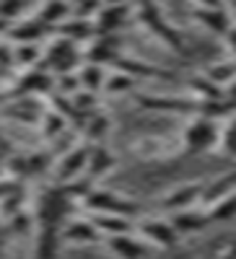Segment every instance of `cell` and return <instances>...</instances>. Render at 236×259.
Segmentation results:
<instances>
[{
  "mask_svg": "<svg viewBox=\"0 0 236 259\" xmlns=\"http://www.w3.org/2000/svg\"><path fill=\"white\" fill-rule=\"evenodd\" d=\"M135 233L148 246L156 249H171L182 241L174 226L169 223V218H143L140 223H135Z\"/></svg>",
  "mask_w": 236,
  "mask_h": 259,
  "instance_id": "8992f818",
  "label": "cell"
},
{
  "mask_svg": "<svg viewBox=\"0 0 236 259\" xmlns=\"http://www.w3.org/2000/svg\"><path fill=\"white\" fill-rule=\"evenodd\" d=\"M226 99H228V101L236 106V80H233L231 85H226Z\"/></svg>",
  "mask_w": 236,
  "mask_h": 259,
  "instance_id": "8d00e7d4",
  "label": "cell"
},
{
  "mask_svg": "<svg viewBox=\"0 0 236 259\" xmlns=\"http://www.w3.org/2000/svg\"><path fill=\"white\" fill-rule=\"evenodd\" d=\"M127 18H130V3L120 0V3L101 6V11H99L91 21H94L96 36H114Z\"/></svg>",
  "mask_w": 236,
  "mask_h": 259,
  "instance_id": "30bf717a",
  "label": "cell"
},
{
  "mask_svg": "<svg viewBox=\"0 0 236 259\" xmlns=\"http://www.w3.org/2000/svg\"><path fill=\"white\" fill-rule=\"evenodd\" d=\"M205 78L210 83L221 85V89H226V85H231L236 80V60H226V62H216L210 65V68L205 70Z\"/></svg>",
  "mask_w": 236,
  "mask_h": 259,
  "instance_id": "4316f807",
  "label": "cell"
},
{
  "mask_svg": "<svg viewBox=\"0 0 236 259\" xmlns=\"http://www.w3.org/2000/svg\"><path fill=\"white\" fill-rule=\"evenodd\" d=\"M203 189H205L203 182H184L174 189H169L161 197V210L171 215V212H179L187 207H198V202H203Z\"/></svg>",
  "mask_w": 236,
  "mask_h": 259,
  "instance_id": "ba28073f",
  "label": "cell"
},
{
  "mask_svg": "<svg viewBox=\"0 0 236 259\" xmlns=\"http://www.w3.org/2000/svg\"><path fill=\"white\" fill-rule=\"evenodd\" d=\"M228 158H236V114L228 117L226 127L221 130V145H218Z\"/></svg>",
  "mask_w": 236,
  "mask_h": 259,
  "instance_id": "1f68e13d",
  "label": "cell"
},
{
  "mask_svg": "<svg viewBox=\"0 0 236 259\" xmlns=\"http://www.w3.org/2000/svg\"><path fill=\"white\" fill-rule=\"evenodd\" d=\"M89 153H91L89 143H73L65 153H60V158L55 163V184H68V182L83 177L86 166H89Z\"/></svg>",
  "mask_w": 236,
  "mask_h": 259,
  "instance_id": "5b68a950",
  "label": "cell"
},
{
  "mask_svg": "<svg viewBox=\"0 0 236 259\" xmlns=\"http://www.w3.org/2000/svg\"><path fill=\"white\" fill-rule=\"evenodd\" d=\"M198 3V8H218V6H223V0H195Z\"/></svg>",
  "mask_w": 236,
  "mask_h": 259,
  "instance_id": "d590c367",
  "label": "cell"
},
{
  "mask_svg": "<svg viewBox=\"0 0 236 259\" xmlns=\"http://www.w3.org/2000/svg\"><path fill=\"white\" fill-rule=\"evenodd\" d=\"M182 145L187 153H210L221 145V127L205 119V117H195L182 133Z\"/></svg>",
  "mask_w": 236,
  "mask_h": 259,
  "instance_id": "3957f363",
  "label": "cell"
},
{
  "mask_svg": "<svg viewBox=\"0 0 236 259\" xmlns=\"http://www.w3.org/2000/svg\"><path fill=\"white\" fill-rule=\"evenodd\" d=\"M60 36L70 39L73 45H81V41H89V39H96V29H94V21L91 18H68L60 29Z\"/></svg>",
  "mask_w": 236,
  "mask_h": 259,
  "instance_id": "7402d4cb",
  "label": "cell"
},
{
  "mask_svg": "<svg viewBox=\"0 0 236 259\" xmlns=\"http://www.w3.org/2000/svg\"><path fill=\"white\" fill-rule=\"evenodd\" d=\"M78 62H81L78 45H73L70 39L60 36V34L50 41L45 55H42V68L50 70V73H57V75L78 73Z\"/></svg>",
  "mask_w": 236,
  "mask_h": 259,
  "instance_id": "277c9868",
  "label": "cell"
},
{
  "mask_svg": "<svg viewBox=\"0 0 236 259\" xmlns=\"http://www.w3.org/2000/svg\"><path fill=\"white\" fill-rule=\"evenodd\" d=\"M133 85H135V78L133 75H127V73H109L106 75V83H104V94H109V96H117V94H127V91H133Z\"/></svg>",
  "mask_w": 236,
  "mask_h": 259,
  "instance_id": "4dcf8cb0",
  "label": "cell"
},
{
  "mask_svg": "<svg viewBox=\"0 0 236 259\" xmlns=\"http://www.w3.org/2000/svg\"><path fill=\"white\" fill-rule=\"evenodd\" d=\"M117 166V158H114V153L106 145H91V153H89V166H86V177H89L91 182H96V179H101V177H106L109 171Z\"/></svg>",
  "mask_w": 236,
  "mask_h": 259,
  "instance_id": "e0dca14e",
  "label": "cell"
},
{
  "mask_svg": "<svg viewBox=\"0 0 236 259\" xmlns=\"http://www.w3.org/2000/svg\"><path fill=\"white\" fill-rule=\"evenodd\" d=\"M8 65H13V47L0 45V68H8Z\"/></svg>",
  "mask_w": 236,
  "mask_h": 259,
  "instance_id": "d6a6232c",
  "label": "cell"
},
{
  "mask_svg": "<svg viewBox=\"0 0 236 259\" xmlns=\"http://www.w3.org/2000/svg\"><path fill=\"white\" fill-rule=\"evenodd\" d=\"M36 18L50 29H60L70 18V6L68 0H45L36 11Z\"/></svg>",
  "mask_w": 236,
  "mask_h": 259,
  "instance_id": "d6986e66",
  "label": "cell"
},
{
  "mask_svg": "<svg viewBox=\"0 0 236 259\" xmlns=\"http://www.w3.org/2000/svg\"><path fill=\"white\" fill-rule=\"evenodd\" d=\"M89 218L94 221V226L99 228V233L104 236V239H109V236H122V233H135L133 218L106 215V212H89Z\"/></svg>",
  "mask_w": 236,
  "mask_h": 259,
  "instance_id": "ac0fdd59",
  "label": "cell"
},
{
  "mask_svg": "<svg viewBox=\"0 0 236 259\" xmlns=\"http://www.w3.org/2000/svg\"><path fill=\"white\" fill-rule=\"evenodd\" d=\"M73 197L65 192V187H50L42 192V197L36 202V212H34V221L36 228H62L70 221V210H73Z\"/></svg>",
  "mask_w": 236,
  "mask_h": 259,
  "instance_id": "6da1fadb",
  "label": "cell"
},
{
  "mask_svg": "<svg viewBox=\"0 0 236 259\" xmlns=\"http://www.w3.org/2000/svg\"><path fill=\"white\" fill-rule=\"evenodd\" d=\"M125 3H130V6H145V3H153V0H125Z\"/></svg>",
  "mask_w": 236,
  "mask_h": 259,
  "instance_id": "74e56055",
  "label": "cell"
},
{
  "mask_svg": "<svg viewBox=\"0 0 236 259\" xmlns=\"http://www.w3.org/2000/svg\"><path fill=\"white\" fill-rule=\"evenodd\" d=\"M83 57H86V62H96V65H104V68L106 65H114L122 57L117 36H96Z\"/></svg>",
  "mask_w": 236,
  "mask_h": 259,
  "instance_id": "9a60e30c",
  "label": "cell"
},
{
  "mask_svg": "<svg viewBox=\"0 0 236 259\" xmlns=\"http://www.w3.org/2000/svg\"><path fill=\"white\" fill-rule=\"evenodd\" d=\"M226 45H228V50L233 52V60H236V26L226 34Z\"/></svg>",
  "mask_w": 236,
  "mask_h": 259,
  "instance_id": "e575fe53",
  "label": "cell"
},
{
  "mask_svg": "<svg viewBox=\"0 0 236 259\" xmlns=\"http://www.w3.org/2000/svg\"><path fill=\"white\" fill-rule=\"evenodd\" d=\"M236 192V171H228V174H221L216 177L210 184H205L203 189V205H213V202H218L221 197H226V194Z\"/></svg>",
  "mask_w": 236,
  "mask_h": 259,
  "instance_id": "603a6c76",
  "label": "cell"
},
{
  "mask_svg": "<svg viewBox=\"0 0 236 259\" xmlns=\"http://www.w3.org/2000/svg\"><path fill=\"white\" fill-rule=\"evenodd\" d=\"M47 34H50V26H45L36 16L34 18H21L8 29V39L13 45H39Z\"/></svg>",
  "mask_w": 236,
  "mask_h": 259,
  "instance_id": "5bb4252c",
  "label": "cell"
},
{
  "mask_svg": "<svg viewBox=\"0 0 236 259\" xmlns=\"http://www.w3.org/2000/svg\"><path fill=\"white\" fill-rule=\"evenodd\" d=\"M143 109L171 112V114H198L200 99H179V96H138Z\"/></svg>",
  "mask_w": 236,
  "mask_h": 259,
  "instance_id": "7c38bea8",
  "label": "cell"
},
{
  "mask_svg": "<svg viewBox=\"0 0 236 259\" xmlns=\"http://www.w3.org/2000/svg\"><path fill=\"white\" fill-rule=\"evenodd\" d=\"M104 244L114 259H145V254H148V244L138 233L109 236V239H104Z\"/></svg>",
  "mask_w": 236,
  "mask_h": 259,
  "instance_id": "4fadbf2b",
  "label": "cell"
},
{
  "mask_svg": "<svg viewBox=\"0 0 236 259\" xmlns=\"http://www.w3.org/2000/svg\"><path fill=\"white\" fill-rule=\"evenodd\" d=\"M213 259H236V244H228V246L218 249Z\"/></svg>",
  "mask_w": 236,
  "mask_h": 259,
  "instance_id": "836d02e7",
  "label": "cell"
},
{
  "mask_svg": "<svg viewBox=\"0 0 236 259\" xmlns=\"http://www.w3.org/2000/svg\"><path fill=\"white\" fill-rule=\"evenodd\" d=\"M195 21H198V24H203L208 31L223 36V39L233 29V21H231V13L226 11V6H218V8H198L195 11Z\"/></svg>",
  "mask_w": 236,
  "mask_h": 259,
  "instance_id": "2e32d148",
  "label": "cell"
},
{
  "mask_svg": "<svg viewBox=\"0 0 236 259\" xmlns=\"http://www.w3.org/2000/svg\"><path fill=\"white\" fill-rule=\"evenodd\" d=\"M106 68L96 62H83L78 68V80H81V91H104V83H106Z\"/></svg>",
  "mask_w": 236,
  "mask_h": 259,
  "instance_id": "cb8c5ba5",
  "label": "cell"
},
{
  "mask_svg": "<svg viewBox=\"0 0 236 259\" xmlns=\"http://www.w3.org/2000/svg\"><path fill=\"white\" fill-rule=\"evenodd\" d=\"M34 6V0H0V21L16 24L24 18V13Z\"/></svg>",
  "mask_w": 236,
  "mask_h": 259,
  "instance_id": "f1b7e54d",
  "label": "cell"
},
{
  "mask_svg": "<svg viewBox=\"0 0 236 259\" xmlns=\"http://www.w3.org/2000/svg\"><path fill=\"white\" fill-rule=\"evenodd\" d=\"M109 127H112V122H109V117H106V114H101V112L89 114V119H86V124H83V133H86L89 145H99L101 138L109 133Z\"/></svg>",
  "mask_w": 236,
  "mask_h": 259,
  "instance_id": "484cf974",
  "label": "cell"
},
{
  "mask_svg": "<svg viewBox=\"0 0 236 259\" xmlns=\"http://www.w3.org/2000/svg\"><path fill=\"white\" fill-rule=\"evenodd\" d=\"M36 62H42L39 45H16L13 47V65H21V68L31 70Z\"/></svg>",
  "mask_w": 236,
  "mask_h": 259,
  "instance_id": "f546056e",
  "label": "cell"
},
{
  "mask_svg": "<svg viewBox=\"0 0 236 259\" xmlns=\"http://www.w3.org/2000/svg\"><path fill=\"white\" fill-rule=\"evenodd\" d=\"M166 218H169L171 226H174V231L179 233V239H184V236H195V233L205 231L208 226H213L205 207H187V210L166 215Z\"/></svg>",
  "mask_w": 236,
  "mask_h": 259,
  "instance_id": "8fae6325",
  "label": "cell"
},
{
  "mask_svg": "<svg viewBox=\"0 0 236 259\" xmlns=\"http://www.w3.org/2000/svg\"><path fill=\"white\" fill-rule=\"evenodd\" d=\"M89 212H106V215H122V218H138L140 205L125 194H117L112 189H99L94 187L81 202Z\"/></svg>",
  "mask_w": 236,
  "mask_h": 259,
  "instance_id": "7a4b0ae2",
  "label": "cell"
},
{
  "mask_svg": "<svg viewBox=\"0 0 236 259\" xmlns=\"http://www.w3.org/2000/svg\"><path fill=\"white\" fill-rule=\"evenodd\" d=\"M210 223H233L236 221V192L221 197L218 202H213L205 207Z\"/></svg>",
  "mask_w": 236,
  "mask_h": 259,
  "instance_id": "d4e9b609",
  "label": "cell"
},
{
  "mask_svg": "<svg viewBox=\"0 0 236 259\" xmlns=\"http://www.w3.org/2000/svg\"><path fill=\"white\" fill-rule=\"evenodd\" d=\"M60 228H36L34 241V259H57L60 251Z\"/></svg>",
  "mask_w": 236,
  "mask_h": 259,
  "instance_id": "44dd1931",
  "label": "cell"
},
{
  "mask_svg": "<svg viewBox=\"0 0 236 259\" xmlns=\"http://www.w3.org/2000/svg\"><path fill=\"white\" fill-rule=\"evenodd\" d=\"M65 130H68V119L60 112H45L42 114V135L45 138L57 140V138L65 135Z\"/></svg>",
  "mask_w": 236,
  "mask_h": 259,
  "instance_id": "83f0119b",
  "label": "cell"
},
{
  "mask_svg": "<svg viewBox=\"0 0 236 259\" xmlns=\"http://www.w3.org/2000/svg\"><path fill=\"white\" fill-rule=\"evenodd\" d=\"M55 89V78L50 70L39 68V70H26L24 78L18 80V91L21 94H50Z\"/></svg>",
  "mask_w": 236,
  "mask_h": 259,
  "instance_id": "ffe728a7",
  "label": "cell"
},
{
  "mask_svg": "<svg viewBox=\"0 0 236 259\" xmlns=\"http://www.w3.org/2000/svg\"><path fill=\"white\" fill-rule=\"evenodd\" d=\"M60 239L62 244H70V246H94L104 241V236L99 233L91 218H70L60 228Z\"/></svg>",
  "mask_w": 236,
  "mask_h": 259,
  "instance_id": "9c48e42d",
  "label": "cell"
},
{
  "mask_svg": "<svg viewBox=\"0 0 236 259\" xmlns=\"http://www.w3.org/2000/svg\"><path fill=\"white\" fill-rule=\"evenodd\" d=\"M138 18L145 24L148 31H153V34L164 41L166 47H171V50H184L179 31H174V29L169 26V21L161 16V11H159V6H156V0H153V3H145V6H138Z\"/></svg>",
  "mask_w": 236,
  "mask_h": 259,
  "instance_id": "52a82bcc",
  "label": "cell"
}]
</instances>
